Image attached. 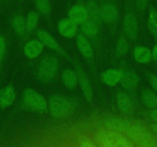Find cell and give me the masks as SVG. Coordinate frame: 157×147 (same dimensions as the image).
<instances>
[{
	"label": "cell",
	"instance_id": "cell-1",
	"mask_svg": "<svg viewBox=\"0 0 157 147\" xmlns=\"http://www.w3.org/2000/svg\"><path fill=\"white\" fill-rule=\"evenodd\" d=\"M125 135L134 145L142 147L157 146V136L141 123L131 122Z\"/></svg>",
	"mask_w": 157,
	"mask_h": 147
},
{
	"label": "cell",
	"instance_id": "cell-2",
	"mask_svg": "<svg viewBox=\"0 0 157 147\" xmlns=\"http://www.w3.org/2000/svg\"><path fill=\"white\" fill-rule=\"evenodd\" d=\"M93 139L97 146L131 147L134 145L125 134L107 130L104 127L95 132Z\"/></svg>",
	"mask_w": 157,
	"mask_h": 147
},
{
	"label": "cell",
	"instance_id": "cell-3",
	"mask_svg": "<svg viewBox=\"0 0 157 147\" xmlns=\"http://www.w3.org/2000/svg\"><path fill=\"white\" fill-rule=\"evenodd\" d=\"M73 103L68 97L60 94H53L48 100V111L55 119H63L70 114Z\"/></svg>",
	"mask_w": 157,
	"mask_h": 147
},
{
	"label": "cell",
	"instance_id": "cell-4",
	"mask_svg": "<svg viewBox=\"0 0 157 147\" xmlns=\"http://www.w3.org/2000/svg\"><path fill=\"white\" fill-rule=\"evenodd\" d=\"M22 105L25 109L36 113L48 111V100L46 97L33 88H27L22 95Z\"/></svg>",
	"mask_w": 157,
	"mask_h": 147
},
{
	"label": "cell",
	"instance_id": "cell-5",
	"mask_svg": "<svg viewBox=\"0 0 157 147\" xmlns=\"http://www.w3.org/2000/svg\"><path fill=\"white\" fill-rule=\"evenodd\" d=\"M59 60L53 55L43 57L38 66L37 76L39 80L43 83L51 81L56 76L59 70Z\"/></svg>",
	"mask_w": 157,
	"mask_h": 147
},
{
	"label": "cell",
	"instance_id": "cell-6",
	"mask_svg": "<svg viewBox=\"0 0 157 147\" xmlns=\"http://www.w3.org/2000/svg\"><path fill=\"white\" fill-rule=\"evenodd\" d=\"M36 36H37V38H39L43 42L45 47L54 51L56 53L59 54L60 55L67 57V54L64 52V50L60 46V45L59 44L57 40L47 31L43 29L39 30L36 32Z\"/></svg>",
	"mask_w": 157,
	"mask_h": 147
},
{
	"label": "cell",
	"instance_id": "cell-7",
	"mask_svg": "<svg viewBox=\"0 0 157 147\" xmlns=\"http://www.w3.org/2000/svg\"><path fill=\"white\" fill-rule=\"evenodd\" d=\"M76 72L78 74V84L80 86L83 97L88 102H92L93 99V89L88 76L78 64L76 65Z\"/></svg>",
	"mask_w": 157,
	"mask_h": 147
},
{
	"label": "cell",
	"instance_id": "cell-8",
	"mask_svg": "<svg viewBox=\"0 0 157 147\" xmlns=\"http://www.w3.org/2000/svg\"><path fill=\"white\" fill-rule=\"evenodd\" d=\"M78 25L74 23L69 18L63 19L58 22L57 30L62 37L66 39L75 38L78 32Z\"/></svg>",
	"mask_w": 157,
	"mask_h": 147
},
{
	"label": "cell",
	"instance_id": "cell-9",
	"mask_svg": "<svg viewBox=\"0 0 157 147\" xmlns=\"http://www.w3.org/2000/svg\"><path fill=\"white\" fill-rule=\"evenodd\" d=\"M130 124V121L125 118L119 117H110L104 120L103 127L112 131L125 134Z\"/></svg>",
	"mask_w": 157,
	"mask_h": 147
},
{
	"label": "cell",
	"instance_id": "cell-10",
	"mask_svg": "<svg viewBox=\"0 0 157 147\" xmlns=\"http://www.w3.org/2000/svg\"><path fill=\"white\" fill-rule=\"evenodd\" d=\"M123 31L126 38L129 40H135L138 36L139 25L136 16L129 13L125 16L123 19Z\"/></svg>",
	"mask_w": 157,
	"mask_h": 147
},
{
	"label": "cell",
	"instance_id": "cell-11",
	"mask_svg": "<svg viewBox=\"0 0 157 147\" xmlns=\"http://www.w3.org/2000/svg\"><path fill=\"white\" fill-rule=\"evenodd\" d=\"M45 46L39 38L30 39L23 46L24 55L29 60H34L43 54Z\"/></svg>",
	"mask_w": 157,
	"mask_h": 147
},
{
	"label": "cell",
	"instance_id": "cell-12",
	"mask_svg": "<svg viewBox=\"0 0 157 147\" xmlns=\"http://www.w3.org/2000/svg\"><path fill=\"white\" fill-rule=\"evenodd\" d=\"M68 18L77 25H82L90 19L86 6L82 4L74 5L69 10Z\"/></svg>",
	"mask_w": 157,
	"mask_h": 147
},
{
	"label": "cell",
	"instance_id": "cell-13",
	"mask_svg": "<svg viewBox=\"0 0 157 147\" xmlns=\"http://www.w3.org/2000/svg\"><path fill=\"white\" fill-rule=\"evenodd\" d=\"M100 9V17L102 22L106 24H113L119 19V9L113 2H105L102 4Z\"/></svg>",
	"mask_w": 157,
	"mask_h": 147
},
{
	"label": "cell",
	"instance_id": "cell-14",
	"mask_svg": "<svg viewBox=\"0 0 157 147\" xmlns=\"http://www.w3.org/2000/svg\"><path fill=\"white\" fill-rule=\"evenodd\" d=\"M116 106L121 113L130 115L134 112V104L130 96L124 91H120L116 94Z\"/></svg>",
	"mask_w": 157,
	"mask_h": 147
},
{
	"label": "cell",
	"instance_id": "cell-15",
	"mask_svg": "<svg viewBox=\"0 0 157 147\" xmlns=\"http://www.w3.org/2000/svg\"><path fill=\"white\" fill-rule=\"evenodd\" d=\"M75 45L78 51L86 59H92L94 56V48L88 38L84 34H78L75 37Z\"/></svg>",
	"mask_w": 157,
	"mask_h": 147
},
{
	"label": "cell",
	"instance_id": "cell-16",
	"mask_svg": "<svg viewBox=\"0 0 157 147\" xmlns=\"http://www.w3.org/2000/svg\"><path fill=\"white\" fill-rule=\"evenodd\" d=\"M123 70L118 68H109L104 70L101 74L102 82L109 88H114L120 84L123 77Z\"/></svg>",
	"mask_w": 157,
	"mask_h": 147
},
{
	"label": "cell",
	"instance_id": "cell-17",
	"mask_svg": "<svg viewBox=\"0 0 157 147\" xmlns=\"http://www.w3.org/2000/svg\"><path fill=\"white\" fill-rule=\"evenodd\" d=\"M140 79L139 75L133 70H123V77L120 81L122 88L126 91H132L139 86Z\"/></svg>",
	"mask_w": 157,
	"mask_h": 147
},
{
	"label": "cell",
	"instance_id": "cell-18",
	"mask_svg": "<svg viewBox=\"0 0 157 147\" xmlns=\"http://www.w3.org/2000/svg\"><path fill=\"white\" fill-rule=\"evenodd\" d=\"M132 55L136 62L140 64H147L152 60V51L146 46H136L132 51Z\"/></svg>",
	"mask_w": 157,
	"mask_h": 147
},
{
	"label": "cell",
	"instance_id": "cell-19",
	"mask_svg": "<svg viewBox=\"0 0 157 147\" xmlns=\"http://www.w3.org/2000/svg\"><path fill=\"white\" fill-rule=\"evenodd\" d=\"M16 91L12 85L0 90V107L2 109L10 107L16 101Z\"/></svg>",
	"mask_w": 157,
	"mask_h": 147
},
{
	"label": "cell",
	"instance_id": "cell-20",
	"mask_svg": "<svg viewBox=\"0 0 157 147\" xmlns=\"http://www.w3.org/2000/svg\"><path fill=\"white\" fill-rule=\"evenodd\" d=\"M62 81L65 86L69 89H74L78 84V74L72 69H66L62 73Z\"/></svg>",
	"mask_w": 157,
	"mask_h": 147
},
{
	"label": "cell",
	"instance_id": "cell-21",
	"mask_svg": "<svg viewBox=\"0 0 157 147\" xmlns=\"http://www.w3.org/2000/svg\"><path fill=\"white\" fill-rule=\"evenodd\" d=\"M141 100L143 104L147 109H152L157 107V93L153 90L145 89L141 94Z\"/></svg>",
	"mask_w": 157,
	"mask_h": 147
},
{
	"label": "cell",
	"instance_id": "cell-22",
	"mask_svg": "<svg viewBox=\"0 0 157 147\" xmlns=\"http://www.w3.org/2000/svg\"><path fill=\"white\" fill-rule=\"evenodd\" d=\"M99 26L100 25L89 19L81 25V31L88 38H95L99 34Z\"/></svg>",
	"mask_w": 157,
	"mask_h": 147
},
{
	"label": "cell",
	"instance_id": "cell-23",
	"mask_svg": "<svg viewBox=\"0 0 157 147\" xmlns=\"http://www.w3.org/2000/svg\"><path fill=\"white\" fill-rule=\"evenodd\" d=\"M12 26L15 32L19 36L25 35L27 32L26 25H25V18L21 15L14 16L12 20Z\"/></svg>",
	"mask_w": 157,
	"mask_h": 147
},
{
	"label": "cell",
	"instance_id": "cell-24",
	"mask_svg": "<svg viewBox=\"0 0 157 147\" xmlns=\"http://www.w3.org/2000/svg\"><path fill=\"white\" fill-rule=\"evenodd\" d=\"M86 6L87 10H88L90 20L93 21V22L100 25L102 20H101L100 17V9H99L98 4L95 1L90 0V1L87 2Z\"/></svg>",
	"mask_w": 157,
	"mask_h": 147
},
{
	"label": "cell",
	"instance_id": "cell-25",
	"mask_svg": "<svg viewBox=\"0 0 157 147\" xmlns=\"http://www.w3.org/2000/svg\"><path fill=\"white\" fill-rule=\"evenodd\" d=\"M39 22V13L35 11H31L27 14L25 17L27 32H33L37 27Z\"/></svg>",
	"mask_w": 157,
	"mask_h": 147
},
{
	"label": "cell",
	"instance_id": "cell-26",
	"mask_svg": "<svg viewBox=\"0 0 157 147\" xmlns=\"http://www.w3.org/2000/svg\"><path fill=\"white\" fill-rule=\"evenodd\" d=\"M147 25L152 35L157 38V10L151 8L149 12Z\"/></svg>",
	"mask_w": 157,
	"mask_h": 147
},
{
	"label": "cell",
	"instance_id": "cell-27",
	"mask_svg": "<svg viewBox=\"0 0 157 147\" xmlns=\"http://www.w3.org/2000/svg\"><path fill=\"white\" fill-rule=\"evenodd\" d=\"M127 39L126 37H121L118 41L116 46V52L118 56H124L129 52V45Z\"/></svg>",
	"mask_w": 157,
	"mask_h": 147
},
{
	"label": "cell",
	"instance_id": "cell-28",
	"mask_svg": "<svg viewBox=\"0 0 157 147\" xmlns=\"http://www.w3.org/2000/svg\"><path fill=\"white\" fill-rule=\"evenodd\" d=\"M36 7L38 12L43 15H49L50 13L51 5L49 0H36Z\"/></svg>",
	"mask_w": 157,
	"mask_h": 147
},
{
	"label": "cell",
	"instance_id": "cell-29",
	"mask_svg": "<svg viewBox=\"0 0 157 147\" xmlns=\"http://www.w3.org/2000/svg\"><path fill=\"white\" fill-rule=\"evenodd\" d=\"M77 145L81 147H96L97 146L94 139L86 135H81L76 140Z\"/></svg>",
	"mask_w": 157,
	"mask_h": 147
},
{
	"label": "cell",
	"instance_id": "cell-30",
	"mask_svg": "<svg viewBox=\"0 0 157 147\" xmlns=\"http://www.w3.org/2000/svg\"><path fill=\"white\" fill-rule=\"evenodd\" d=\"M6 52V41L3 36L0 35V62L4 59Z\"/></svg>",
	"mask_w": 157,
	"mask_h": 147
},
{
	"label": "cell",
	"instance_id": "cell-31",
	"mask_svg": "<svg viewBox=\"0 0 157 147\" xmlns=\"http://www.w3.org/2000/svg\"><path fill=\"white\" fill-rule=\"evenodd\" d=\"M148 79H149L151 88L155 93H157V75H155L153 74H149Z\"/></svg>",
	"mask_w": 157,
	"mask_h": 147
},
{
	"label": "cell",
	"instance_id": "cell-32",
	"mask_svg": "<svg viewBox=\"0 0 157 147\" xmlns=\"http://www.w3.org/2000/svg\"><path fill=\"white\" fill-rule=\"evenodd\" d=\"M150 0H136L137 8L140 10H145L147 7L148 3Z\"/></svg>",
	"mask_w": 157,
	"mask_h": 147
},
{
	"label": "cell",
	"instance_id": "cell-33",
	"mask_svg": "<svg viewBox=\"0 0 157 147\" xmlns=\"http://www.w3.org/2000/svg\"><path fill=\"white\" fill-rule=\"evenodd\" d=\"M149 117L152 122L157 123V107L151 109V111L149 113Z\"/></svg>",
	"mask_w": 157,
	"mask_h": 147
},
{
	"label": "cell",
	"instance_id": "cell-34",
	"mask_svg": "<svg viewBox=\"0 0 157 147\" xmlns=\"http://www.w3.org/2000/svg\"><path fill=\"white\" fill-rule=\"evenodd\" d=\"M151 51H152V60H154V61L157 62V44L153 46V48H152V49Z\"/></svg>",
	"mask_w": 157,
	"mask_h": 147
},
{
	"label": "cell",
	"instance_id": "cell-35",
	"mask_svg": "<svg viewBox=\"0 0 157 147\" xmlns=\"http://www.w3.org/2000/svg\"><path fill=\"white\" fill-rule=\"evenodd\" d=\"M150 130H151V131H152V133H153L154 134L157 136V123L153 122V124L151 125Z\"/></svg>",
	"mask_w": 157,
	"mask_h": 147
},
{
	"label": "cell",
	"instance_id": "cell-36",
	"mask_svg": "<svg viewBox=\"0 0 157 147\" xmlns=\"http://www.w3.org/2000/svg\"><path fill=\"white\" fill-rule=\"evenodd\" d=\"M20 1H24V0H20Z\"/></svg>",
	"mask_w": 157,
	"mask_h": 147
}]
</instances>
